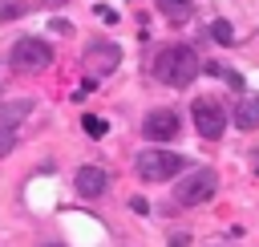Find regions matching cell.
Segmentation results:
<instances>
[{"instance_id": "6da1fadb", "label": "cell", "mask_w": 259, "mask_h": 247, "mask_svg": "<svg viewBox=\"0 0 259 247\" xmlns=\"http://www.w3.org/2000/svg\"><path fill=\"white\" fill-rule=\"evenodd\" d=\"M154 77L162 85H170V89H186L198 77V53L190 45H166L154 57Z\"/></svg>"}, {"instance_id": "7a4b0ae2", "label": "cell", "mask_w": 259, "mask_h": 247, "mask_svg": "<svg viewBox=\"0 0 259 247\" xmlns=\"http://www.w3.org/2000/svg\"><path fill=\"white\" fill-rule=\"evenodd\" d=\"M8 61H12L16 73H40V69L53 65V45L40 40V36H20V40L12 45Z\"/></svg>"}, {"instance_id": "3957f363", "label": "cell", "mask_w": 259, "mask_h": 247, "mask_svg": "<svg viewBox=\"0 0 259 247\" xmlns=\"http://www.w3.org/2000/svg\"><path fill=\"white\" fill-rule=\"evenodd\" d=\"M214 186H219L214 170H186V174L178 178V186H174V202H178V207H198V202H210Z\"/></svg>"}, {"instance_id": "277c9868", "label": "cell", "mask_w": 259, "mask_h": 247, "mask_svg": "<svg viewBox=\"0 0 259 247\" xmlns=\"http://www.w3.org/2000/svg\"><path fill=\"white\" fill-rule=\"evenodd\" d=\"M134 166H138V174H142L146 182H166V178H174L186 162H182L174 150H142Z\"/></svg>"}, {"instance_id": "5b68a950", "label": "cell", "mask_w": 259, "mask_h": 247, "mask_svg": "<svg viewBox=\"0 0 259 247\" xmlns=\"http://www.w3.org/2000/svg\"><path fill=\"white\" fill-rule=\"evenodd\" d=\"M117 61H121V49H117L113 40H93V45H85V49H81V69H85V73H93V77L113 73V69H117Z\"/></svg>"}, {"instance_id": "8992f818", "label": "cell", "mask_w": 259, "mask_h": 247, "mask_svg": "<svg viewBox=\"0 0 259 247\" xmlns=\"http://www.w3.org/2000/svg\"><path fill=\"white\" fill-rule=\"evenodd\" d=\"M194 126H198V138L214 142V138H223V130H227V109H223L214 97H198V101H194Z\"/></svg>"}, {"instance_id": "52a82bcc", "label": "cell", "mask_w": 259, "mask_h": 247, "mask_svg": "<svg viewBox=\"0 0 259 247\" xmlns=\"http://www.w3.org/2000/svg\"><path fill=\"white\" fill-rule=\"evenodd\" d=\"M178 130H182V121H178V109H170V105L150 109L146 121H142V134L154 138V142H170V138H178Z\"/></svg>"}, {"instance_id": "ba28073f", "label": "cell", "mask_w": 259, "mask_h": 247, "mask_svg": "<svg viewBox=\"0 0 259 247\" xmlns=\"http://www.w3.org/2000/svg\"><path fill=\"white\" fill-rule=\"evenodd\" d=\"M105 186H109V174L101 166H81L77 170V194L81 198H101Z\"/></svg>"}, {"instance_id": "9c48e42d", "label": "cell", "mask_w": 259, "mask_h": 247, "mask_svg": "<svg viewBox=\"0 0 259 247\" xmlns=\"http://www.w3.org/2000/svg\"><path fill=\"white\" fill-rule=\"evenodd\" d=\"M235 126L239 130H259V101L255 97H243L235 105Z\"/></svg>"}, {"instance_id": "30bf717a", "label": "cell", "mask_w": 259, "mask_h": 247, "mask_svg": "<svg viewBox=\"0 0 259 247\" xmlns=\"http://www.w3.org/2000/svg\"><path fill=\"white\" fill-rule=\"evenodd\" d=\"M158 8H162V16H166V20L182 24V20H190V12H194V0H158Z\"/></svg>"}, {"instance_id": "8fae6325", "label": "cell", "mask_w": 259, "mask_h": 247, "mask_svg": "<svg viewBox=\"0 0 259 247\" xmlns=\"http://www.w3.org/2000/svg\"><path fill=\"white\" fill-rule=\"evenodd\" d=\"M24 117H28V101H8V105H0V126L16 130V121H24Z\"/></svg>"}, {"instance_id": "7c38bea8", "label": "cell", "mask_w": 259, "mask_h": 247, "mask_svg": "<svg viewBox=\"0 0 259 247\" xmlns=\"http://www.w3.org/2000/svg\"><path fill=\"white\" fill-rule=\"evenodd\" d=\"M210 36H214L219 45H235V28H231V20H210Z\"/></svg>"}, {"instance_id": "4fadbf2b", "label": "cell", "mask_w": 259, "mask_h": 247, "mask_svg": "<svg viewBox=\"0 0 259 247\" xmlns=\"http://www.w3.org/2000/svg\"><path fill=\"white\" fill-rule=\"evenodd\" d=\"M81 126H85V134H93V138H101V134H105V121H101L97 113H85V117H81Z\"/></svg>"}, {"instance_id": "5bb4252c", "label": "cell", "mask_w": 259, "mask_h": 247, "mask_svg": "<svg viewBox=\"0 0 259 247\" xmlns=\"http://www.w3.org/2000/svg\"><path fill=\"white\" fill-rule=\"evenodd\" d=\"M12 146H16V130L0 126V158H4V154H12Z\"/></svg>"}, {"instance_id": "9a60e30c", "label": "cell", "mask_w": 259, "mask_h": 247, "mask_svg": "<svg viewBox=\"0 0 259 247\" xmlns=\"http://www.w3.org/2000/svg\"><path fill=\"white\" fill-rule=\"evenodd\" d=\"M20 12H24L20 0H16V4H0V16H20Z\"/></svg>"}, {"instance_id": "2e32d148", "label": "cell", "mask_w": 259, "mask_h": 247, "mask_svg": "<svg viewBox=\"0 0 259 247\" xmlns=\"http://www.w3.org/2000/svg\"><path fill=\"white\" fill-rule=\"evenodd\" d=\"M170 247H190V235H186V231H178V235L170 239Z\"/></svg>"}, {"instance_id": "e0dca14e", "label": "cell", "mask_w": 259, "mask_h": 247, "mask_svg": "<svg viewBox=\"0 0 259 247\" xmlns=\"http://www.w3.org/2000/svg\"><path fill=\"white\" fill-rule=\"evenodd\" d=\"M130 207H134L138 215H146V211H150V202H146V198H130Z\"/></svg>"}, {"instance_id": "ac0fdd59", "label": "cell", "mask_w": 259, "mask_h": 247, "mask_svg": "<svg viewBox=\"0 0 259 247\" xmlns=\"http://www.w3.org/2000/svg\"><path fill=\"white\" fill-rule=\"evenodd\" d=\"M45 4H65V0H45Z\"/></svg>"}, {"instance_id": "d6986e66", "label": "cell", "mask_w": 259, "mask_h": 247, "mask_svg": "<svg viewBox=\"0 0 259 247\" xmlns=\"http://www.w3.org/2000/svg\"><path fill=\"white\" fill-rule=\"evenodd\" d=\"M45 247H61V243H45Z\"/></svg>"}]
</instances>
